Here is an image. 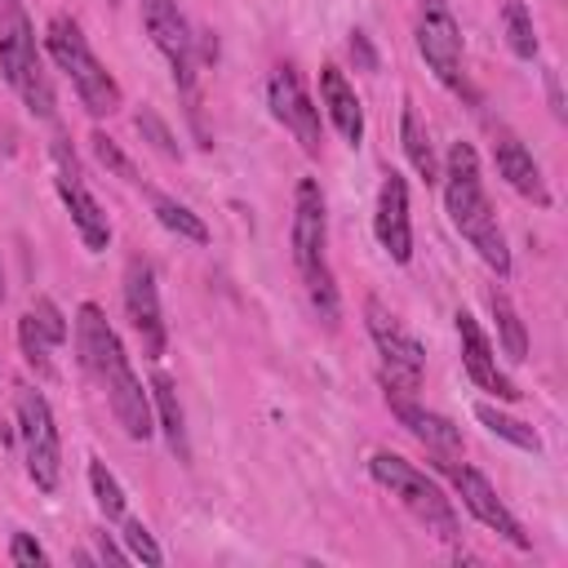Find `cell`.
Wrapping results in <instances>:
<instances>
[{
    "mask_svg": "<svg viewBox=\"0 0 568 568\" xmlns=\"http://www.w3.org/2000/svg\"><path fill=\"white\" fill-rule=\"evenodd\" d=\"M89 142H93V155L102 160V169H111V173H115V178H124V182H142V178H138V169H133V160L120 151V142H115V138L93 133Z\"/></svg>",
    "mask_w": 568,
    "mask_h": 568,
    "instance_id": "83f0119b",
    "label": "cell"
},
{
    "mask_svg": "<svg viewBox=\"0 0 568 568\" xmlns=\"http://www.w3.org/2000/svg\"><path fill=\"white\" fill-rule=\"evenodd\" d=\"M368 475L408 510V515H417L435 537H444V541H457L462 537V528H457V510H453V497H444V488L426 475V470H417L408 457H399V453H373V462H368Z\"/></svg>",
    "mask_w": 568,
    "mask_h": 568,
    "instance_id": "8992f818",
    "label": "cell"
},
{
    "mask_svg": "<svg viewBox=\"0 0 568 568\" xmlns=\"http://www.w3.org/2000/svg\"><path fill=\"white\" fill-rule=\"evenodd\" d=\"M13 408H18V444H22L27 475L36 479L40 493H53L58 475H62V444H58L53 408H49V399L36 386H22Z\"/></svg>",
    "mask_w": 568,
    "mask_h": 568,
    "instance_id": "9c48e42d",
    "label": "cell"
},
{
    "mask_svg": "<svg viewBox=\"0 0 568 568\" xmlns=\"http://www.w3.org/2000/svg\"><path fill=\"white\" fill-rule=\"evenodd\" d=\"M31 315H36V324L44 328V337H49L53 346H62V342H67V320H62V311H58L49 297H36Z\"/></svg>",
    "mask_w": 568,
    "mask_h": 568,
    "instance_id": "4dcf8cb0",
    "label": "cell"
},
{
    "mask_svg": "<svg viewBox=\"0 0 568 568\" xmlns=\"http://www.w3.org/2000/svg\"><path fill=\"white\" fill-rule=\"evenodd\" d=\"M493 164H497V178H506L524 200L532 204H550V191H546V178H541V164L532 160V151L510 133V129H493Z\"/></svg>",
    "mask_w": 568,
    "mask_h": 568,
    "instance_id": "ac0fdd59",
    "label": "cell"
},
{
    "mask_svg": "<svg viewBox=\"0 0 568 568\" xmlns=\"http://www.w3.org/2000/svg\"><path fill=\"white\" fill-rule=\"evenodd\" d=\"M320 102H324L333 129H337L351 146H359V142H364V106H359L351 80L342 75V67H333V62L320 67Z\"/></svg>",
    "mask_w": 568,
    "mask_h": 568,
    "instance_id": "d6986e66",
    "label": "cell"
},
{
    "mask_svg": "<svg viewBox=\"0 0 568 568\" xmlns=\"http://www.w3.org/2000/svg\"><path fill=\"white\" fill-rule=\"evenodd\" d=\"M386 404H390V413L399 417V426H404L417 444H426V453L435 457V466H448V462H457V457H462V435H457V426H453L448 417H439V413L422 408V404H417V395L386 390Z\"/></svg>",
    "mask_w": 568,
    "mask_h": 568,
    "instance_id": "9a60e30c",
    "label": "cell"
},
{
    "mask_svg": "<svg viewBox=\"0 0 568 568\" xmlns=\"http://www.w3.org/2000/svg\"><path fill=\"white\" fill-rule=\"evenodd\" d=\"M288 244H293V266L302 275L306 302L311 311L324 320V328H337V284L328 271V213H324V191L315 178H302L293 191V226H288Z\"/></svg>",
    "mask_w": 568,
    "mask_h": 568,
    "instance_id": "3957f363",
    "label": "cell"
},
{
    "mask_svg": "<svg viewBox=\"0 0 568 568\" xmlns=\"http://www.w3.org/2000/svg\"><path fill=\"white\" fill-rule=\"evenodd\" d=\"M89 488H93V501H98V510H102L106 519H120V515H124V488H120V479L106 470L102 457H89Z\"/></svg>",
    "mask_w": 568,
    "mask_h": 568,
    "instance_id": "4316f807",
    "label": "cell"
},
{
    "mask_svg": "<svg viewBox=\"0 0 568 568\" xmlns=\"http://www.w3.org/2000/svg\"><path fill=\"white\" fill-rule=\"evenodd\" d=\"M439 470L448 475L453 493L462 497V506H466V510H470V515H475L484 528H493L497 537H506L515 550H532V537L524 532V524H519V519L506 510V501L493 493V484H488V479H484L475 466H466V462H462V466H457V462H448V466H439Z\"/></svg>",
    "mask_w": 568,
    "mask_h": 568,
    "instance_id": "4fadbf2b",
    "label": "cell"
},
{
    "mask_svg": "<svg viewBox=\"0 0 568 568\" xmlns=\"http://www.w3.org/2000/svg\"><path fill=\"white\" fill-rule=\"evenodd\" d=\"M546 89H550V106H555V115L564 120V98H559V80H555V71H546Z\"/></svg>",
    "mask_w": 568,
    "mask_h": 568,
    "instance_id": "e575fe53",
    "label": "cell"
},
{
    "mask_svg": "<svg viewBox=\"0 0 568 568\" xmlns=\"http://www.w3.org/2000/svg\"><path fill=\"white\" fill-rule=\"evenodd\" d=\"M75 351H80V364L89 368V377L102 386V395H106L120 430L129 439L146 444L151 430H155L151 390H142V382H138V373H133V364H129L115 328L106 324L102 306H93V302H84L75 311Z\"/></svg>",
    "mask_w": 568,
    "mask_h": 568,
    "instance_id": "6da1fadb",
    "label": "cell"
},
{
    "mask_svg": "<svg viewBox=\"0 0 568 568\" xmlns=\"http://www.w3.org/2000/svg\"><path fill=\"white\" fill-rule=\"evenodd\" d=\"M373 231L377 244L390 253V262H408L413 257V222H408V186L404 178L390 169L377 186V213H373Z\"/></svg>",
    "mask_w": 568,
    "mask_h": 568,
    "instance_id": "e0dca14e",
    "label": "cell"
},
{
    "mask_svg": "<svg viewBox=\"0 0 568 568\" xmlns=\"http://www.w3.org/2000/svg\"><path fill=\"white\" fill-rule=\"evenodd\" d=\"M124 315L142 342L146 359H160L169 346V328H164V311H160V284L146 257H129L124 266Z\"/></svg>",
    "mask_w": 568,
    "mask_h": 568,
    "instance_id": "7c38bea8",
    "label": "cell"
},
{
    "mask_svg": "<svg viewBox=\"0 0 568 568\" xmlns=\"http://www.w3.org/2000/svg\"><path fill=\"white\" fill-rule=\"evenodd\" d=\"M439 182H444V209H448V222L457 226V235L479 253V262L497 280H506L510 275V248H506L501 222L488 204V191H484V178H479V155H475L470 142L448 146Z\"/></svg>",
    "mask_w": 568,
    "mask_h": 568,
    "instance_id": "7a4b0ae2",
    "label": "cell"
},
{
    "mask_svg": "<svg viewBox=\"0 0 568 568\" xmlns=\"http://www.w3.org/2000/svg\"><path fill=\"white\" fill-rule=\"evenodd\" d=\"M266 102H271V115L297 138V146L306 155H320L324 146V129H320V106L311 102L306 84H302V71L293 62H280L266 80Z\"/></svg>",
    "mask_w": 568,
    "mask_h": 568,
    "instance_id": "8fae6325",
    "label": "cell"
},
{
    "mask_svg": "<svg viewBox=\"0 0 568 568\" xmlns=\"http://www.w3.org/2000/svg\"><path fill=\"white\" fill-rule=\"evenodd\" d=\"M0 71H4V84L22 98V106L36 120L53 115V84H49L44 58L36 49L31 18L18 0H0Z\"/></svg>",
    "mask_w": 568,
    "mask_h": 568,
    "instance_id": "5b68a950",
    "label": "cell"
},
{
    "mask_svg": "<svg viewBox=\"0 0 568 568\" xmlns=\"http://www.w3.org/2000/svg\"><path fill=\"white\" fill-rule=\"evenodd\" d=\"M18 346H22V359L36 368V377H44V382H53V359H49V337H44V328L36 324V315L27 311L22 320H18Z\"/></svg>",
    "mask_w": 568,
    "mask_h": 568,
    "instance_id": "484cf974",
    "label": "cell"
},
{
    "mask_svg": "<svg viewBox=\"0 0 568 568\" xmlns=\"http://www.w3.org/2000/svg\"><path fill=\"white\" fill-rule=\"evenodd\" d=\"M501 27H506V44L515 58L532 62L537 58V31H532V13L524 0H506L501 4Z\"/></svg>",
    "mask_w": 568,
    "mask_h": 568,
    "instance_id": "d4e9b609",
    "label": "cell"
},
{
    "mask_svg": "<svg viewBox=\"0 0 568 568\" xmlns=\"http://www.w3.org/2000/svg\"><path fill=\"white\" fill-rule=\"evenodd\" d=\"M44 49L58 62V71L71 80V89H75V98L84 102L89 115H115L124 106V93H120L115 75L98 62V53L89 49V40H84L75 18L53 13L49 27H44Z\"/></svg>",
    "mask_w": 568,
    "mask_h": 568,
    "instance_id": "277c9868",
    "label": "cell"
},
{
    "mask_svg": "<svg viewBox=\"0 0 568 568\" xmlns=\"http://www.w3.org/2000/svg\"><path fill=\"white\" fill-rule=\"evenodd\" d=\"M9 564H49V555H44V546H40L31 532H13V541H9Z\"/></svg>",
    "mask_w": 568,
    "mask_h": 568,
    "instance_id": "1f68e13d",
    "label": "cell"
},
{
    "mask_svg": "<svg viewBox=\"0 0 568 568\" xmlns=\"http://www.w3.org/2000/svg\"><path fill=\"white\" fill-rule=\"evenodd\" d=\"M142 27L151 36V44L164 53L173 84L195 102V75H200V58H195V31L182 18L178 0H142Z\"/></svg>",
    "mask_w": 568,
    "mask_h": 568,
    "instance_id": "30bf717a",
    "label": "cell"
},
{
    "mask_svg": "<svg viewBox=\"0 0 568 568\" xmlns=\"http://www.w3.org/2000/svg\"><path fill=\"white\" fill-rule=\"evenodd\" d=\"M488 306H493V320H497V342L506 351L510 364H524L528 359V333H524V320L519 311L510 306V297L501 288H488Z\"/></svg>",
    "mask_w": 568,
    "mask_h": 568,
    "instance_id": "7402d4cb",
    "label": "cell"
},
{
    "mask_svg": "<svg viewBox=\"0 0 568 568\" xmlns=\"http://www.w3.org/2000/svg\"><path fill=\"white\" fill-rule=\"evenodd\" d=\"M351 53L359 58L364 71H377V53L368 49V36H364V31H351Z\"/></svg>",
    "mask_w": 568,
    "mask_h": 568,
    "instance_id": "d6a6232c",
    "label": "cell"
},
{
    "mask_svg": "<svg viewBox=\"0 0 568 568\" xmlns=\"http://www.w3.org/2000/svg\"><path fill=\"white\" fill-rule=\"evenodd\" d=\"M151 213H155V222L164 226V231H173L178 240H191V244H209V226L186 209V204H178L173 195H164V191H151Z\"/></svg>",
    "mask_w": 568,
    "mask_h": 568,
    "instance_id": "603a6c76",
    "label": "cell"
},
{
    "mask_svg": "<svg viewBox=\"0 0 568 568\" xmlns=\"http://www.w3.org/2000/svg\"><path fill=\"white\" fill-rule=\"evenodd\" d=\"M475 417H479L497 439H506V444H515V448H524V453H541V435H537L528 422H519V417H510V413H497L493 404H475Z\"/></svg>",
    "mask_w": 568,
    "mask_h": 568,
    "instance_id": "cb8c5ba5",
    "label": "cell"
},
{
    "mask_svg": "<svg viewBox=\"0 0 568 568\" xmlns=\"http://www.w3.org/2000/svg\"><path fill=\"white\" fill-rule=\"evenodd\" d=\"M53 160H58V178H53V182H58V195H62V204H67V213H71L80 240H84V248H89V253H102V248L111 244V222H106L102 204L93 200V191L84 186L80 164H75V155H71V146H67L62 138L53 142Z\"/></svg>",
    "mask_w": 568,
    "mask_h": 568,
    "instance_id": "5bb4252c",
    "label": "cell"
},
{
    "mask_svg": "<svg viewBox=\"0 0 568 568\" xmlns=\"http://www.w3.org/2000/svg\"><path fill=\"white\" fill-rule=\"evenodd\" d=\"M399 146H404V155H408V164L417 169V178L430 186V182H439V164H435V146H430V133H426V124L417 120V106L404 98V115H399Z\"/></svg>",
    "mask_w": 568,
    "mask_h": 568,
    "instance_id": "44dd1931",
    "label": "cell"
},
{
    "mask_svg": "<svg viewBox=\"0 0 568 568\" xmlns=\"http://www.w3.org/2000/svg\"><path fill=\"white\" fill-rule=\"evenodd\" d=\"M413 36H417V53L426 58V67L435 71V80L475 102V84L466 75V49H462V27L453 18V9L444 0H422L417 4V22H413Z\"/></svg>",
    "mask_w": 568,
    "mask_h": 568,
    "instance_id": "52a82bcc",
    "label": "cell"
},
{
    "mask_svg": "<svg viewBox=\"0 0 568 568\" xmlns=\"http://www.w3.org/2000/svg\"><path fill=\"white\" fill-rule=\"evenodd\" d=\"M133 124H138V133L160 151V155H178V142H173V133H169V124L151 111V106H142L138 115H133Z\"/></svg>",
    "mask_w": 568,
    "mask_h": 568,
    "instance_id": "f546056e",
    "label": "cell"
},
{
    "mask_svg": "<svg viewBox=\"0 0 568 568\" xmlns=\"http://www.w3.org/2000/svg\"><path fill=\"white\" fill-rule=\"evenodd\" d=\"M151 413H155V426L164 430V439H169V453L178 457V462H186L191 457V444H186V417H182V404H178V386H173V377H164V373H155L151 377Z\"/></svg>",
    "mask_w": 568,
    "mask_h": 568,
    "instance_id": "ffe728a7",
    "label": "cell"
},
{
    "mask_svg": "<svg viewBox=\"0 0 568 568\" xmlns=\"http://www.w3.org/2000/svg\"><path fill=\"white\" fill-rule=\"evenodd\" d=\"M0 302H4V271H0Z\"/></svg>",
    "mask_w": 568,
    "mask_h": 568,
    "instance_id": "d590c367",
    "label": "cell"
},
{
    "mask_svg": "<svg viewBox=\"0 0 568 568\" xmlns=\"http://www.w3.org/2000/svg\"><path fill=\"white\" fill-rule=\"evenodd\" d=\"M457 342H462V364L470 373V382L488 395H497L501 404H515L519 399V386L497 368V355H493V342L488 333L479 328V320L470 311H457Z\"/></svg>",
    "mask_w": 568,
    "mask_h": 568,
    "instance_id": "2e32d148",
    "label": "cell"
},
{
    "mask_svg": "<svg viewBox=\"0 0 568 568\" xmlns=\"http://www.w3.org/2000/svg\"><path fill=\"white\" fill-rule=\"evenodd\" d=\"M364 324H368V337L382 355V390H399V395H417L422 386V373H426V351L422 342L390 315V306L382 297H368L364 302Z\"/></svg>",
    "mask_w": 568,
    "mask_h": 568,
    "instance_id": "ba28073f",
    "label": "cell"
},
{
    "mask_svg": "<svg viewBox=\"0 0 568 568\" xmlns=\"http://www.w3.org/2000/svg\"><path fill=\"white\" fill-rule=\"evenodd\" d=\"M124 541H129V559H142V564H151V568L164 564V550L155 546V537L146 532L142 519H129V524H124Z\"/></svg>",
    "mask_w": 568,
    "mask_h": 568,
    "instance_id": "f1b7e54d",
    "label": "cell"
},
{
    "mask_svg": "<svg viewBox=\"0 0 568 568\" xmlns=\"http://www.w3.org/2000/svg\"><path fill=\"white\" fill-rule=\"evenodd\" d=\"M98 559H106V564H124L129 555H124V550H120V546H115L106 532H98Z\"/></svg>",
    "mask_w": 568,
    "mask_h": 568,
    "instance_id": "836d02e7",
    "label": "cell"
}]
</instances>
